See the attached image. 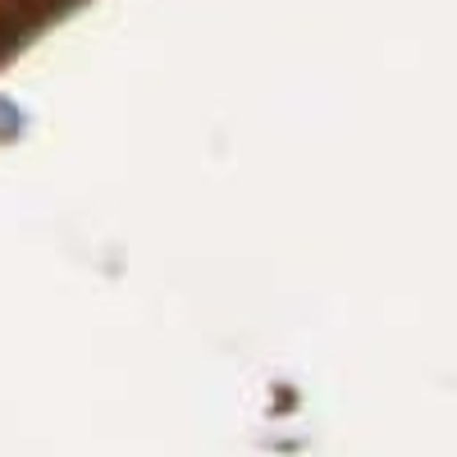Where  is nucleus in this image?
<instances>
[]
</instances>
